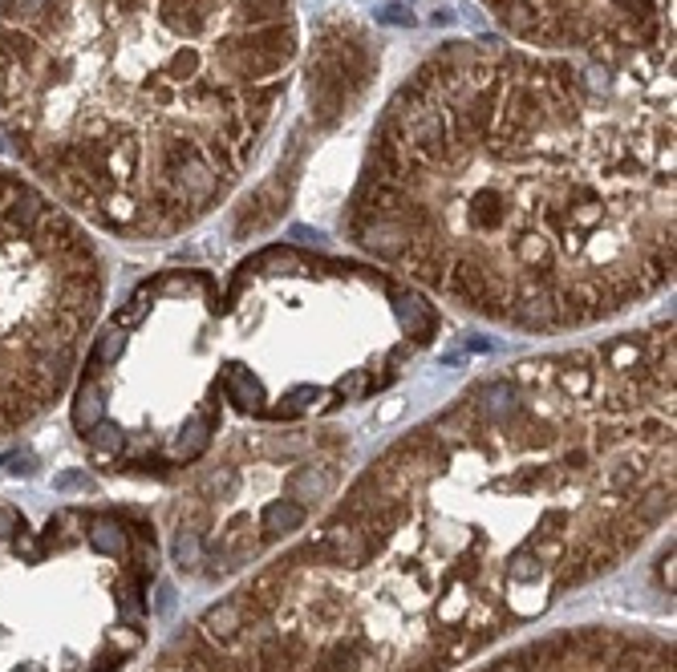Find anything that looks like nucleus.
<instances>
[{"instance_id":"2","label":"nucleus","mask_w":677,"mask_h":672,"mask_svg":"<svg viewBox=\"0 0 677 672\" xmlns=\"http://www.w3.org/2000/svg\"><path fill=\"white\" fill-rule=\"evenodd\" d=\"M341 228L495 328L621 320L673 284V73L447 41L389 97Z\"/></svg>"},{"instance_id":"5","label":"nucleus","mask_w":677,"mask_h":672,"mask_svg":"<svg viewBox=\"0 0 677 672\" xmlns=\"http://www.w3.org/2000/svg\"><path fill=\"white\" fill-rule=\"evenodd\" d=\"M155 523L62 507L29 523L0 498V672H118L146 636Z\"/></svg>"},{"instance_id":"1","label":"nucleus","mask_w":677,"mask_h":672,"mask_svg":"<svg viewBox=\"0 0 677 672\" xmlns=\"http://www.w3.org/2000/svg\"><path fill=\"white\" fill-rule=\"evenodd\" d=\"M673 515V320L475 377L203 611L183 672H450Z\"/></svg>"},{"instance_id":"3","label":"nucleus","mask_w":677,"mask_h":672,"mask_svg":"<svg viewBox=\"0 0 677 672\" xmlns=\"http://www.w3.org/2000/svg\"><path fill=\"white\" fill-rule=\"evenodd\" d=\"M297 49L292 0H4L0 130L73 219L155 244L239 187Z\"/></svg>"},{"instance_id":"6","label":"nucleus","mask_w":677,"mask_h":672,"mask_svg":"<svg viewBox=\"0 0 677 672\" xmlns=\"http://www.w3.org/2000/svg\"><path fill=\"white\" fill-rule=\"evenodd\" d=\"M102 312L97 244L41 187L0 170V437L70 394Z\"/></svg>"},{"instance_id":"7","label":"nucleus","mask_w":677,"mask_h":672,"mask_svg":"<svg viewBox=\"0 0 677 672\" xmlns=\"http://www.w3.org/2000/svg\"><path fill=\"white\" fill-rule=\"evenodd\" d=\"M511 37L616 73H673V0H479Z\"/></svg>"},{"instance_id":"4","label":"nucleus","mask_w":677,"mask_h":672,"mask_svg":"<svg viewBox=\"0 0 677 672\" xmlns=\"http://www.w3.org/2000/svg\"><path fill=\"white\" fill-rule=\"evenodd\" d=\"M439 332L442 308L378 263L264 247L215 284V402L260 426H308L386 394Z\"/></svg>"}]
</instances>
